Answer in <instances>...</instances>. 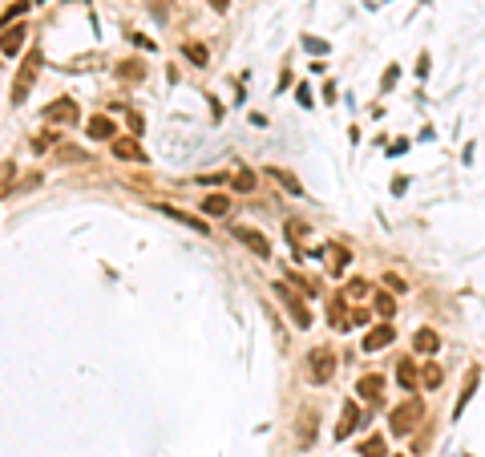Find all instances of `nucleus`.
I'll return each mask as SVG.
<instances>
[{
  "mask_svg": "<svg viewBox=\"0 0 485 457\" xmlns=\"http://www.w3.org/2000/svg\"><path fill=\"white\" fill-rule=\"evenodd\" d=\"M421 417H425V405L416 397L400 400L397 409H392V417H388V433H392V437H409V433H416Z\"/></svg>",
  "mask_w": 485,
  "mask_h": 457,
  "instance_id": "nucleus-1",
  "label": "nucleus"
},
{
  "mask_svg": "<svg viewBox=\"0 0 485 457\" xmlns=\"http://www.w3.org/2000/svg\"><path fill=\"white\" fill-rule=\"evenodd\" d=\"M37 77H41V49H29L25 61H21V73L13 77V105H21V101L29 98Z\"/></svg>",
  "mask_w": 485,
  "mask_h": 457,
  "instance_id": "nucleus-2",
  "label": "nucleus"
},
{
  "mask_svg": "<svg viewBox=\"0 0 485 457\" xmlns=\"http://www.w3.org/2000/svg\"><path fill=\"white\" fill-rule=\"evenodd\" d=\"M275 296H279L284 308L291 312L296 328H312V312H308V303H303V296L296 291V287H291V284H275Z\"/></svg>",
  "mask_w": 485,
  "mask_h": 457,
  "instance_id": "nucleus-3",
  "label": "nucleus"
},
{
  "mask_svg": "<svg viewBox=\"0 0 485 457\" xmlns=\"http://www.w3.org/2000/svg\"><path fill=\"white\" fill-rule=\"evenodd\" d=\"M81 117V105H77V98H57L45 105V122L49 126H73Z\"/></svg>",
  "mask_w": 485,
  "mask_h": 457,
  "instance_id": "nucleus-4",
  "label": "nucleus"
},
{
  "mask_svg": "<svg viewBox=\"0 0 485 457\" xmlns=\"http://www.w3.org/2000/svg\"><path fill=\"white\" fill-rule=\"evenodd\" d=\"M308 376H312L315 385H328L332 376H336V352L332 348H315L312 357H308Z\"/></svg>",
  "mask_w": 485,
  "mask_h": 457,
  "instance_id": "nucleus-5",
  "label": "nucleus"
},
{
  "mask_svg": "<svg viewBox=\"0 0 485 457\" xmlns=\"http://www.w3.org/2000/svg\"><path fill=\"white\" fill-rule=\"evenodd\" d=\"M25 41H29V25H25V21L4 25V33H0V53H4V57H16V53L25 49Z\"/></svg>",
  "mask_w": 485,
  "mask_h": 457,
  "instance_id": "nucleus-6",
  "label": "nucleus"
},
{
  "mask_svg": "<svg viewBox=\"0 0 485 457\" xmlns=\"http://www.w3.org/2000/svg\"><path fill=\"white\" fill-rule=\"evenodd\" d=\"M235 239H239L242 247H251V251H255L259 259H271V243H267V235H263V231H255V227H235Z\"/></svg>",
  "mask_w": 485,
  "mask_h": 457,
  "instance_id": "nucleus-7",
  "label": "nucleus"
},
{
  "mask_svg": "<svg viewBox=\"0 0 485 457\" xmlns=\"http://www.w3.org/2000/svg\"><path fill=\"white\" fill-rule=\"evenodd\" d=\"M356 429H360V405H356V400H344L340 421H336V441H344V437H352Z\"/></svg>",
  "mask_w": 485,
  "mask_h": 457,
  "instance_id": "nucleus-8",
  "label": "nucleus"
},
{
  "mask_svg": "<svg viewBox=\"0 0 485 457\" xmlns=\"http://www.w3.org/2000/svg\"><path fill=\"white\" fill-rule=\"evenodd\" d=\"M110 150H114V158H122V162H146V150L138 138H110Z\"/></svg>",
  "mask_w": 485,
  "mask_h": 457,
  "instance_id": "nucleus-9",
  "label": "nucleus"
},
{
  "mask_svg": "<svg viewBox=\"0 0 485 457\" xmlns=\"http://www.w3.org/2000/svg\"><path fill=\"white\" fill-rule=\"evenodd\" d=\"M356 393H360V400H368L372 409H376V405H380V397H385V376H376V372H372V376H360V381H356Z\"/></svg>",
  "mask_w": 485,
  "mask_h": 457,
  "instance_id": "nucleus-10",
  "label": "nucleus"
},
{
  "mask_svg": "<svg viewBox=\"0 0 485 457\" xmlns=\"http://www.w3.org/2000/svg\"><path fill=\"white\" fill-rule=\"evenodd\" d=\"M267 178L284 186V195H291V199H303V183H300L291 170H284V166H267Z\"/></svg>",
  "mask_w": 485,
  "mask_h": 457,
  "instance_id": "nucleus-11",
  "label": "nucleus"
},
{
  "mask_svg": "<svg viewBox=\"0 0 485 457\" xmlns=\"http://www.w3.org/2000/svg\"><path fill=\"white\" fill-rule=\"evenodd\" d=\"M397 340V328L392 324H376V328L364 336V352H376V348H388V344Z\"/></svg>",
  "mask_w": 485,
  "mask_h": 457,
  "instance_id": "nucleus-12",
  "label": "nucleus"
},
{
  "mask_svg": "<svg viewBox=\"0 0 485 457\" xmlns=\"http://www.w3.org/2000/svg\"><path fill=\"white\" fill-rule=\"evenodd\" d=\"M413 348L421 352V357H437V352H441V336H437L433 328H421L413 336Z\"/></svg>",
  "mask_w": 485,
  "mask_h": 457,
  "instance_id": "nucleus-13",
  "label": "nucleus"
},
{
  "mask_svg": "<svg viewBox=\"0 0 485 457\" xmlns=\"http://www.w3.org/2000/svg\"><path fill=\"white\" fill-rule=\"evenodd\" d=\"M158 211L166 214V219H174V223H182V227H194L199 231V235H206V223H202V219H194V214H186V211H178V207H166V202H158Z\"/></svg>",
  "mask_w": 485,
  "mask_h": 457,
  "instance_id": "nucleus-14",
  "label": "nucleus"
},
{
  "mask_svg": "<svg viewBox=\"0 0 485 457\" xmlns=\"http://www.w3.org/2000/svg\"><path fill=\"white\" fill-rule=\"evenodd\" d=\"M114 129H117V122L110 114L89 117V138H98V142H110V138H114Z\"/></svg>",
  "mask_w": 485,
  "mask_h": 457,
  "instance_id": "nucleus-15",
  "label": "nucleus"
},
{
  "mask_svg": "<svg viewBox=\"0 0 485 457\" xmlns=\"http://www.w3.org/2000/svg\"><path fill=\"white\" fill-rule=\"evenodd\" d=\"M473 393H477V369H469V372H465V385H461V397H457L453 417H461V413H465V405L473 400Z\"/></svg>",
  "mask_w": 485,
  "mask_h": 457,
  "instance_id": "nucleus-16",
  "label": "nucleus"
},
{
  "mask_svg": "<svg viewBox=\"0 0 485 457\" xmlns=\"http://www.w3.org/2000/svg\"><path fill=\"white\" fill-rule=\"evenodd\" d=\"M202 214H211V219L230 214V199L227 195H206V199H202Z\"/></svg>",
  "mask_w": 485,
  "mask_h": 457,
  "instance_id": "nucleus-17",
  "label": "nucleus"
},
{
  "mask_svg": "<svg viewBox=\"0 0 485 457\" xmlns=\"http://www.w3.org/2000/svg\"><path fill=\"white\" fill-rule=\"evenodd\" d=\"M348 263H352V251H348V247H340V243H332V247H328V267L340 275Z\"/></svg>",
  "mask_w": 485,
  "mask_h": 457,
  "instance_id": "nucleus-18",
  "label": "nucleus"
},
{
  "mask_svg": "<svg viewBox=\"0 0 485 457\" xmlns=\"http://www.w3.org/2000/svg\"><path fill=\"white\" fill-rule=\"evenodd\" d=\"M441 381H445L441 364H437V360H428V364H425V372H421V381H416V385H421V388H441Z\"/></svg>",
  "mask_w": 485,
  "mask_h": 457,
  "instance_id": "nucleus-19",
  "label": "nucleus"
},
{
  "mask_svg": "<svg viewBox=\"0 0 485 457\" xmlns=\"http://www.w3.org/2000/svg\"><path fill=\"white\" fill-rule=\"evenodd\" d=\"M16 186V162H0V199H8Z\"/></svg>",
  "mask_w": 485,
  "mask_h": 457,
  "instance_id": "nucleus-20",
  "label": "nucleus"
},
{
  "mask_svg": "<svg viewBox=\"0 0 485 457\" xmlns=\"http://www.w3.org/2000/svg\"><path fill=\"white\" fill-rule=\"evenodd\" d=\"M397 381H400V388H421L416 385V364L413 360H400L397 364Z\"/></svg>",
  "mask_w": 485,
  "mask_h": 457,
  "instance_id": "nucleus-21",
  "label": "nucleus"
},
{
  "mask_svg": "<svg viewBox=\"0 0 485 457\" xmlns=\"http://www.w3.org/2000/svg\"><path fill=\"white\" fill-rule=\"evenodd\" d=\"M117 77H122V81H142L146 65L142 61H122V65H117Z\"/></svg>",
  "mask_w": 485,
  "mask_h": 457,
  "instance_id": "nucleus-22",
  "label": "nucleus"
},
{
  "mask_svg": "<svg viewBox=\"0 0 485 457\" xmlns=\"http://www.w3.org/2000/svg\"><path fill=\"white\" fill-rule=\"evenodd\" d=\"M372 308H376V312H380V316L388 320V316L397 312V300H392L388 291H372Z\"/></svg>",
  "mask_w": 485,
  "mask_h": 457,
  "instance_id": "nucleus-23",
  "label": "nucleus"
},
{
  "mask_svg": "<svg viewBox=\"0 0 485 457\" xmlns=\"http://www.w3.org/2000/svg\"><path fill=\"white\" fill-rule=\"evenodd\" d=\"M29 4H33V0H16V4H8V8H4V16H0V21H4V25H16V21H21V16L29 13Z\"/></svg>",
  "mask_w": 485,
  "mask_h": 457,
  "instance_id": "nucleus-24",
  "label": "nucleus"
},
{
  "mask_svg": "<svg viewBox=\"0 0 485 457\" xmlns=\"http://www.w3.org/2000/svg\"><path fill=\"white\" fill-rule=\"evenodd\" d=\"M332 328H352V324H348V308H344V300H332Z\"/></svg>",
  "mask_w": 485,
  "mask_h": 457,
  "instance_id": "nucleus-25",
  "label": "nucleus"
},
{
  "mask_svg": "<svg viewBox=\"0 0 485 457\" xmlns=\"http://www.w3.org/2000/svg\"><path fill=\"white\" fill-rule=\"evenodd\" d=\"M360 457H385V437H368V441H360Z\"/></svg>",
  "mask_w": 485,
  "mask_h": 457,
  "instance_id": "nucleus-26",
  "label": "nucleus"
},
{
  "mask_svg": "<svg viewBox=\"0 0 485 457\" xmlns=\"http://www.w3.org/2000/svg\"><path fill=\"white\" fill-rule=\"evenodd\" d=\"M182 53L194 61V65H206V61H211V57H206V49H202L199 41H186V45H182Z\"/></svg>",
  "mask_w": 485,
  "mask_h": 457,
  "instance_id": "nucleus-27",
  "label": "nucleus"
},
{
  "mask_svg": "<svg viewBox=\"0 0 485 457\" xmlns=\"http://www.w3.org/2000/svg\"><path fill=\"white\" fill-rule=\"evenodd\" d=\"M303 235H308V223H303V219H291V223H287V239L300 247V243H303Z\"/></svg>",
  "mask_w": 485,
  "mask_h": 457,
  "instance_id": "nucleus-28",
  "label": "nucleus"
},
{
  "mask_svg": "<svg viewBox=\"0 0 485 457\" xmlns=\"http://www.w3.org/2000/svg\"><path fill=\"white\" fill-rule=\"evenodd\" d=\"M348 296H352V300H364V296H372V291H368V279H352V284H348Z\"/></svg>",
  "mask_w": 485,
  "mask_h": 457,
  "instance_id": "nucleus-29",
  "label": "nucleus"
},
{
  "mask_svg": "<svg viewBox=\"0 0 485 457\" xmlns=\"http://www.w3.org/2000/svg\"><path fill=\"white\" fill-rule=\"evenodd\" d=\"M235 186H239V190H251V186H255V174H251L247 166H242V170L235 174Z\"/></svg>",
  "mask_w": 485,
  "mask_h": 457,
  "instance_id": "nucleus-30",
  "label": "nucleus"
},
{
  "mask_svg": "<svg viewBox=\"0 0 485 457\" xmlns=\"http://www.w3.org/2000/svg\"><path fill=\"white\" fill-rule=\"evenodd\" d=\"M150 8H154L158 21H166V16H170V0H150Z\"/></svg>",
  "mask_w": 485,
  "mask_h": 457,
  "instance_id": "nucleus-31",
  "label": "nucleus"
},
{
  "mask_svg": "<svg viewBox=\"0 0 485 457\" xmlns=\"http://www.w3.org/2000/svg\"><path fill=\"white\" fill-rule=\"evenodd\" d=\"M303 49H308V53H328V45L320 41V37H303Z\"/></svg>",
  "mask_w": 485,
  "mask_h": 457,
  "instance_id": "nucleus-32",
  "label": "nucleus"
},
{
  "mask_svg": "<svg viewBox=\"0 0 485 457\" xmlns=\"http://www.w3.org/2000/svg\"><path fill=\"white\" fill-rule=\"evenodd\" d=\"M57 158H65V162H89V154H86V150H61Z\"/></svg>",
  "mask_w": 485,
  "mask_h": 457,
  "instance_id": "nucleus-33",
  "label": "nucleus"
},
{
  "mask_svg": "<svg viewBox=\"0 0 485 457\" xmlns=\"http://www.w3.org/2000/svg\"><path fill=\"white\" fill-rule=\"evenodd\" d=\"M385 284L392 287V291H409V284H404V279H400V275H392V272L385 275Z\"/></svg>",
  "mask_w": 485,
  "mask_h": 457,
  "instance_id": "nucleus-34",
  "label": "nucleus"
},
{
  "mask_svg": "<svg viewBox=\"0 0 485 457\" xmlns=\"http://www.w3.org/2000/svg\"><path fill=\"white\" fill-rule=\"evenodd\" d=\"M211 8H214V13H227V8H230V0H211Z\"/></svg>",
  "mask_w": 485,
  "mask_h": 457,
  "instance_id": "nucleus-35",
  "label": "nucleus"
},
{
  "mask_svg": "<svg viewBox=\"0 0 485 457\" xmlns=\"http://www.w3.org/2000/svg\"><path fill=\"white\" fill-rule=\"evenodd\" d=\"M33 4H41V0H33Z\"/></svg>",
  "mask_w": 485,
  "mask_h": 457,
  "instance_id": "nucleus-36",
  "label": "nucleus"
},
{
  "mask_svg": "<svg viewBox=\"0 0 485 457\" xmlns=\"http://www.w3.org/2000/svg\"><path fill=\"white\" fill-rule=\"evenodd\" d=\"M400 457H404V453H400Z\"/></svg>",
  "mask_w": 485,
  "mask_h": 457,
  "instance_id": "nucleus-37",
  "label": "nucleus"
}]
</instances>
